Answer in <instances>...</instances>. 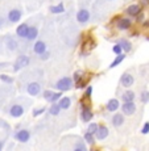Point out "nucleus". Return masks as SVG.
<instances>
[{
	"instance_id": "1",
	"label": "nucleus",
	"mask_w": 149,
	"mask_h": 151,
	"mask_svg": "<svg viewBox=\"0 0 149 151\" xmlns=\"http://www.w3.org/2000/svg\"><path fill=\"white\" fill-rule=\"evenodd\" d=\"M73 78H69V76H65V78H61L60 80H58L57 83H55V88L58 89V91H70V89L73 88Z\"/></svg>"
},
{
	"instance_id": "2",
	"label": "nucleus",
	"mask_w": 149,
	"mask_h": 151,
	"mask_svg": "<svg viewBox=\"0 0 149 151\" xmlns=\"http://www.w3.org/2000/svg\"><path fill=\"white\" fill-rule=\"evenodd\" d=\"M29 63H31V59H29L28 55H24V54L20 55V57H17L16 62H15V65H13V71L17 72V71H20L21 68L28 67Z\"/></svg>"
},
{
	"instance_id": "3",
	"label": "nucleus",
	"mask_w": 149,
	"mask_h": 151,
	"mask_svg": "<svg viewBox=\"0 0 149 151\" xmlns=\"http://www.w3.org/2000/svg\"><path fill=\"white\" fill-rule=\"evenodd\" d=\"M120 109H121V113L124 116H132L133 113L136 112V104L135 101H127V103H123L120 105Z\"/></svg>"
},
{
	"instance_id": "4",
	"label": "nucleus",
	"mask_w": 149,
	"mask_h": 151,
	"mask_svg": "<svg viewBox=\"0 0 149 151\" xmlns=\"http://www.w3.org/2000/svg\"><path fill=\"white\" fill-rule=\"evenodd\" d=\"M15 139L21 143H27V142L31 139V132L28 129H21L19 132L15 133Z\"/></svg>"
},
{
	"instance_id": "5",
	"label": "nucleus",
	"mask_w": 149,
	"mask_h": 151,
	"mask_svg": "<svg viewBox=\"0 0 149 151\" xmlns=\"http://www.w3.org/2000/svg\"><path fill=\"white\" fill-rule=\"evenodd\" d=\"M131 27H132V21L128 17H119L116 21V28L119 30H129Z\"/></svg>"
},
{
	"instance_id": "6",
	"label": "nucleus",
	"mask_w": 149,
	"mask_h": 151,
	"mask_svg": "<svg viewBox=\"0 0 149 151\" xmlns=\"http://www.w3.org/2000/svg\"><path fill=\"white\" fill-rule=\"evenodd\" d=\"M41 84L39 82H31V83H28V86H27V92L31 96H37V95H40V92H41Z\"/></svg>"
},
{
	"instance_id": "7",
	"label": "nucleus",
	"mask_w": 149,
	"mask_h": 151,
	"mask_svg": "<svg viewBox=\"0 0 149 151\" xmlns=\"http://www.w3.org/2000/svg\"><path fill=\"white\" fill-rule=\"evenodd\" d=\"M133 83H135V78H133L132 74H129V72H124V74L121 75L120 84L124 87V88H129Z\"/></svg>"
},
{
	"instance_id": "8",
	"label": "nucleus",
	"mask_w": 149,
	"mask_h": 151,
	"mask_svg": "<svg viewBox=\"0 0 149 151\" xmlns=\"http://www.w3.org/2000/svg\"><path fill=\"white\" fill-rule=\"evenodd\" d=\"M77 21L82 25L87 24V22L90 21V12L87 9H84V8L83 9H79L77 12Z\"/></svg>"
},
{
	"instance_id": "9",
	"label": "nucleus",
	"mask_w": 149,
	"mask_h": 151,
	"mask_svg": "<svg viewBox=\"0 0 149 151\" xmlns=\"http://www.w3.org/2000/svg\"><path fill=\"white\" fill-rule=\"evenodd\" d=\"M140 12H141V5H140L139 3L131 4L129 7H127V9H125V14H128L129 17H136Z\"/></svg>"
},
{
	"instance_id": "10",
	"label": "nucleus",
	"mask_w": 149,
	"mask_h": 151,
	"mask_svg": "<svg viewBox=\"0 0 149 151\" xmlns=\"http://www.w3.org/2000/svg\"><path fill=\"white\" fill-rule=\"evenodd\" d=\"M106 109H107V112H110V113L118 112V110L120 109V103H119V100L118 99H110L108 103L106 104Z\"/></svg>"
},
{
	"instance_id": "11",
	"label": "nucleus",
	"mask_w": 149,
	"mask_h": 151,
	"mask_svg": "<svg viewBox=\"0 0 149 151\" xmlns=\"http://www.w3.org/2000/svg\"><path fill=\"white\" fill-rule=\"evenodd\" d=\"M24 112H25V108L23 105H19V104H15V105H12L9 109V114L15 118L21 117V116L24 114Z\"/></svg>"
},
{
	"instance_id": "12",
	"label": "nucleus",
	"mask_w": 149,
	"mask_h": 151,
	"mask_svg": "<svg viewBox=\"0 0 149 151\" xmlns=\"http://www.w3.org/2000/svg\"><path fill=\"white\" fill-rule=\"evenodd\" d=\"M28 32H29V25L25 24V22H23V24H20L19 27L16 28V34L19 38H27L28 37Z\"/></svg>"
},
{
	"instance_id": "13",
	"label": "nucleus",
	"mask_w": 149,
	"mask_h": 151,
	"mask_svg": "<svg viewBox=\"0 0 149 151\" xmlns=\"http://www.w3.org/2000/svg\"><path fill=\"white\" fill-rule=\"evenodd\" d=\"M21 16H23V12L20 9H12L8 13V20L12 24H16V22H19L21 20Z\"/></svg>"
},
{
	"instance_id": "14",
	"label": "nucleus",
	"mask_w": 149,
	"mask_h": 151,
	"mask_svg": "<svg viewBox=\"0 0 149 151\" xmlns=\"http://www.w3.org/2000/svg\"><path fill=\"white\" fill-rule=\"evenodd\" d=\"M110 134V130L107 126H99L98 132L95 133V138L99 139V141H103V139H106L107 137H108Z\"/></svg>"
},
{
	"instance_id": "15",
	"label": "nucleus",
	"mask_w": 149,
	"mask_h": 151,
	"mask_svg": "<svg viewBox=\"0 0 149 151\" xmlns=\"http://www.w3.org/2000/svg\"><path fill=\"white\" fill-rule=\"evenodd\" d=\"M124 114L123 113H116L112 116V120H111V122H112V125L115 127H120L123 124H124Z\"/></svg>"
},
{
	"instance_id": "16",
	"label": "nucleus",
	"mask_w": 149,
	"mask_h": 151,
	"mask_svg": "<svg viewBox=\"0 0 149 151\" xmlns=\"http://www.w3.org/2000/svg\"><path fill=\"white\" fill-rule=\"evenodd\" d=\"M46 51V43L44 41H37L34 42L33 45V53L37 54V55H41L42 53H45Z\"/></svg>"
},
{
	"instance_id": "17",
	"label": "nucleus",
	"mask_w": 149,
	"mask_h": 151,
	"mask_svg": "<svg viewBox=\"0 0 149 151\" xmlns=\"http://www.w3.org/2000/svg\"><path fill=\"white\" fill-rule=\"evenodd\" d=\"M94 118V113L91 109L81 110V120L82 122H91V120Z\"/></svg>"
},
{
	"instance_id": "18",
	"label": "nucleus",
	"mask_w": 149,
	"mask_h": 151,
	"mask_svg": "<svg viewBox=\"0 0 149 151\" xmlns=\"http://www.w3.org/2000/svg\"><path fill=\"white\" fill-rule=\"evenodd\" d=\"M39 37V28L36 27V25H32V27H29V32H28V37L27 40L29 42L34 41V40Z\"/></svg>"
},
{
	"instance_id": "19",
	"label": "nucleus",
	"mask_w": 149,
	"mask_h": 151,
	"mask_svg": "<svg viewBox=\"0 0 149 151\" xmlns=\"http://www.w3.org/2000/svg\"><path fill=\"white\" fill-rule=\"evenodd\" d=\"M118 42L121 45L123 51H124L125 54H128V53H131V51H132V43H131V41H128L127 38H121V40H119Z\"/></svg>"
},
{
	"instance_id": "20",
	"label": "nucleus",
	"mask_w": 149,
	"mask_h": 151,
	"mask_svg": "<svg viewBox=\"0 0 149 151\" xmlns=\"http://www.w3.org/2000/svg\"><path fill=\"white\" fill-rule=\"evenodd\" d=\"M135 99H136L135 92L131 91V89H127V91L123 92V95H121L123 103H127V101H135Z\"/></svg>"
},
{
	"instance_id": "21",
	"label": "nucleus",
	"mask_w": 149,
	"mask_h": 151,
	"mask_svg": "<svg viewBox=\"0 0 149 151\" xmlns=\"http://www.w3.org/2000/svg\"><path fill=\"white\" fill-rule=\"evenodd\" d=\"M58 105H60L61 109H63V110L69 109L70 106H71V99L70 97H61L60 100H58Z\"/></svg>"
},
{
	"instance_id": "22",
	"label": "nucleus",
	"mask_w": 149,
	"mask_h": 151,
	"mask_svg": "<svg viewBox=\"0 0 149 151\" xmlns=\"http://www.w3.org/2000/svg\"><path fill=\"white\" fill-rule=\"evenodd\" d=\"M50 9V12L53 14H60V13H63L65 12V5H63V3H58V4L53 5V7L49 8Z\"/></svg>"
},
{
	"instance_id": "23",
	"label": "nucleus",
	"mask_w": 149,
	"mask_h": 151,
	"mask_svg": "<svg viewBox=\"0 0 149 151\" xmlns=\"http://www.w3.org/2000/svg\"><path fill=\"white\" fill-rule=\"evenodd\" d=\"M124 58H125V53H121V54H119V55H116L115 57V59L112 60V63L110 65V68H115L116 66H119L120 63L124 60Z\"/></svg>"
},
{
	"instance_id": "24",
	"label": "nucleus",
	"mask_w": 149,
	"mask_h": 151,
	"mask_svg": "<svg viewBox=\"0 0 149 151\" xmlns=\"http://www.w3.org/2000/svg\"><path fill=\"white\" fill-rule=\"evenodd\" d=\"M61 110H62V109H61V106L58 105V103H53L50 105V108H48V112L50 113L52 116H58Z\"/></svg>"
},
{
	"instance_id": "25",
	"label": "nucleus",
	"mask_w": 149,
	"mask_h": 151,
	"mask_svg": "<svg viewBox=\"0 0 149 151\" xmlns=\"http://www.w3.org/2000/svg\"><path fill=\"white\" fill-rule=\"evenodd\" d=\"M83 139H84V142L86 143H89V145H92L95 142V134H92V133H90V132H84V134H83Z\"/></svg>"
},
{
	"instance_id": "26",
	"label": "nucleus",
	"mask_w": 149,
	"mask_h": 151,
	"mask_svg": "<svg viewBox=\"0 0 149 151\" xmlns=\"http://www.w3.org/2000/svg\"><path fill=\"white\" fill-rule=\"evenodd\" d=\"M82 79H84V71L83 70H77V71L73 74V80H74V83H78Z\"/></svg>"
},
{
	"instance_id": "27",
	"label": "nucleus",
	"mask_w": 149,
	"mask_h": 151,
	"mask_svg": "<svg viewBox=\"0 0 149 151\" xmlns=\"http://www.w3.org/2000/svg\"><path fill=\"white\" fill-rule=\"evenodd\" d=\"M5 42H7V47L11 51H15L17 49V42L15 41L13 38H11V37H7V38H5Z\"/></svg>"
},
{
	"instance_id": "28",
	"label": "nucleus",
	"mask_w": 149,
	"mask_h": 151,
	"mask_svg": "<svg viewBox=\"0 0 149 151\" xmlns=\"http://www.w3.org/2000/svg\"><path fill=\"white\" fill-rule=\"evenodd\" d=\"M81 109L82 110H86V109H91V104H90V99L83 97L81 100Z\"/></svg>"
},
{
	"instance_id": "29",
	"label": "nucleus",
	"mask_w": 149,
	"mask_h": 151,
	"mask_svg": "<svg viewBox=\"0 0 149 151\" xmlns=\"http://www.w3.org/2000/svg\"><path fill=\"white\" fill-rule=\"evenodd\" d=\"M99 126H100V125L96 124V122H90V125L87 126V132H90V133H92V134H95V133L98 132Z\"/></svg>"
},
{
	"instance_id": "30",
	"label": "nucleus",
	"mask_w": 149,
	"mask_h": 151,
	"mask_svg": "<svg viewBox=\"0 0 149 151\" xmlns=\"http://www.w3.org/2000/svg\"><path fill=\"white\" fill-rule=\"evenodd\" d=\"M53 93H54L53 91H50V89H46V91H44V92H42V97L45 99V100L48 101V103H50L52 97H53Z\"/></svg>"
},
{
	"instance_id": "31",
	"label": "nucleus",
	"mask_w": 149,
	"mask_h": 151,
	"mask_svg": "<svg viewBox=\"0 0 149 151\" xmlns=\"http://www.w3.org/2000/svg\"><path fill=\"white\" fill-rule=\"evenodd\" d=\"M87 83H89V79H82V80H79L78 83H75V88L77 89H84L87 87Z\"/></svg>"
},
{
	"instance_id": "32",
	"label": "nucleus",
	"mask_w": 149,
	"mask_h": 151,
	"mask_svg": "<svg viewBox=\"0 0 149 151\" xmlns=\"http://www.w3.org/2000/svg\"><path fill=\"white\" fill-rule=\"evenodd\" d=\"M140 100H141L142 104L149 103V91H142L141 95H140Z\"/></svg>"
},
{
	"instance_id": "33",
	"label": "nucleus",
	"mask_w": 149,
	"mask_h": 151,
	"mask_svg": "<svg viewBox=\"0 0 149 151\" xmlns=\"http://www.w3.org/2000/svg\"><path fill=\"white\" fill-rule=\"evenodd\" d=\"M112 51L113 53H115L116 55H119V54H121V53H124V51H123V47H121V45L119 42H116L115 45L112 46Z\"/></svg>"
},
{
	"instance_id": "34",
	"label": "nucleus",
	"mask_w": 149,
	"mask_h": 151,
	"mask_svg": "<svg viewBox=\"0 0 149 151\" xmlns=\"http://www.w3.org/2000/svg\"><path fill=\"white\" fill-rule=\"evenodd\" d=\"M62 97V91H57V92H54L53 93V97H52V100H50V104H53V103H58V100Z\"/></svg>"
},
{
	"instance_id": "35",
	"label": "nucleus",
	"mask_w": 149,
	"mask_h": 151,
	"mask_svg": "<svg viewBox=\"0 0 149 151\" xmlns=\"http://www.w3.org/2000/svg\"><path fill=\"white\" fill-rule=\"evenodd\" d=\"M46 110H48V108H46V106H42V108H37V109L33 110V116H34V117H39V116L44 114Z\"/></svg>"
},
{
	"instance_id": "36",
	"label": "nucleus",
	"mask_w": 149,
	"mask_h": 151,
	"mask_svg": "<svg viewBox=\"0 0 149 151\" xmlns=\"http://www.w3.org/2000/svg\"><path fill=\"white\" fill-rule=\"evenodd\" d=\"M0 79H1L4 83H8V84H12L13 83V78L8 76V75H0Z\"/></svg>"
},
{
	"instance_id": "37",
	"label": "nucleus",
	"mask_w": 149,
	"mask_h": 151,
	"mask_svg": "<svg viewBox=\"0 0 149 151\" xmlns=\"http://www.w3.org/2000/svg\"><path fill=\"white\" fill-rule=\"evenodd\" d=\"M91 95H92V87H91V86H87V87H86V91H84L83 97L90 99V97H91Z\"/></svg>"
},
{
	"instance_id": "38",
	"label": "nucleus",
	"mask_w": 149,
	"mask_h": 151,
	"mask_svg": "<svg viewBox=\"0 0 149 151\" xmlns=\"http://www.w3.org/2000/svg\"><path fill=\"white\" fill-rule=\"evenodd\" d=\"M149 133V121H147L144 125H142V127H141V134H148Z\"/></svg>"
},
{
	"instance_id": "39",
	"label": "nucleus",
	"mask_w": 149,
	"mask_h": 151,
	"mask_svg": "<svg viewBox=\"0 0 149 151\" xmlns=\"http://www.w3.org/2000/svg\"><path fill=\"white\" fill-rule=\"evenodd\" d=\"M144 19H145V14L142 13V12H140V13L136 16V21H137V22H144Z\"/></svg>"
},
{
	"instance_id": "40",
	"label": "nucleus",
	"mask_w": 149,
	"mask_h": 151,
	"mask_svg": "<svg viewBox=\"0 0 149 151\" xmlns=\"http://www.w3.org/2000/svg\"><path fill=\"white\" fill-rule=\"evenodd\" d=\"M49 57H50V53L46 50L45 53H42V54L40 55V59H41V60H46V59H49Z\"/></svg>"
},
{
	"instance_id": "41",
	"label": "nucleus",
	"mask_w": 149,
	"mask_h": 151,
	"mask_svg": "<svg viewBox=\"0 0 149 151\" xmlns=\"http://www.w3.org/2000/svg\"><path fill=\"white\" fill-rule=\"evenodd\" d=\"M142 27L149 28V20H147V21H144V22H142Z\"/></svg>"
},
{
	"instance_id": "42",
	"label": "nucleus",
	"mask_w": 149,
	"mask_h": 151,
	"mask_svg": "<svg viewBox=\"0 0 149 151\" xmlns=\"http://www.w3.org/2000/svg\"><path fill=\"white\" fill-rule=\"evenodd\" d=\"M5 66H9V63H0V68L5 67Z\"/></svg>"
},
{
	"instance_id": "43",
	"label": "nucleus",
	"mask_w": 149,
	"mask_h": 151,
	"mask_svg": "<svg viewBox=\"0 0 149 151\" xmlns=\"http://www.w3.org/2000/svg\"><path fill=\"white\" fill-rule=\"evenodd\" d=\"M145 40H147V41H149V36H147V37H145Z\"/></svg>"
},
{
	"instance_id": "44",
	"label": "nucleus",
	"mask_w": 149,
	"mask_h": 151,
	"mask_svg": "<svg viewBox=\"0 0 149 151\" xmlns=\"http://www.w3.org/2000/svg\"><path fill=\"white\" fill-rule=\"evenodd\" d=\"M1 147H3V143H1V142H0V150H1Z\"/></svg>"
},
{
	"instance_id": "45",
	"label": "nucleus",
	"mask_w": 149,
	"mask_h": 151,
	"mask_svg": "<svg viewBox=\"0 0 149 151\" xmlns=\"http://www.w3.org/2000/svg\"><path fill=\"white\" fill-rule=\"evenodd\" d=\"M110 1H112V0H110Z\"/></svg>"
},
{
	"instance_id": "46",
	"label": "nucleus",
	"mask_w": 149,
	"mask_h": 151,
	"mask_svg": "<svg viewBox=\"0 0 149 151\" xmlns=\"http://www.w3.org/2000/svg\"><path fill=\"white\" fill-rule=\"evenodd\" d=\"M148 1H149V0H148Z\"/></svg>"
}]
</instances>
